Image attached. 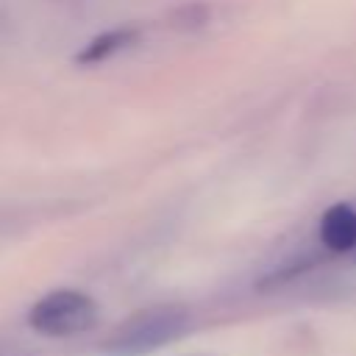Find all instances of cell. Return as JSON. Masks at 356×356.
Returning a JSON list of instances; mask_svg holds the SVG:
<instances>
[{"instance_id":"obj_1","label":"cell","mask_w":356,"mask_h":356,"mask_svg":"<svg viewBox=\"0 0 356 356\" xmlns=\"http://www.w3.org/2000/svg\"><path fill=\"white\" fill-rule=\"evenodd\" d=\"M192 314L178 303H159L134 312L106 337L103 350L108 356H145L161 345L175 342L189 331Z\"/></svg>"},{"instance_id":"obj_2","label":"cell","mask_w":356,"mask_h":356,"mask_svg":"<svg viewBox=\"0 0 356 356\" xmlns=\"http://www.w3.org/2000/svg\"><path fill=\"white\" fill-rule=\"evenodd\" d=\"M28 325L44 337H78L97 325V303L78 289H53L31 306Z\"/></svg>"},{"instance_id":"obj_3","label":"cell","mask_w":356,"mask_h":356,"mask_svg":"<svg viewBox=\"0 0 356 356\" xmlns=\"http://www.w3.org/2000/svg\"><path fill=\"white\" fill-rule=\"evenodd\" d=\"M320 242L331 253L356 250V209L348 203L331 206L320 220Z\"/></svg>"},{"instance_id":"obj_4","label":"cell","mask_w":356,"mask_h":356,"mask_svg":"<svg viewBox=\"0 0 356 356\" xmlns=\"http://www.w3.org/2000/svg\"><path fill=\"white\" fill-rule=\"evenodd\" d=\"M134 39H136V31H134V28H117V31L100 33V36H95V39L78 53V61H81V64L106 61L108 56H114V53H120L122 47H128Z\"/></svg>"}]
</instances>
